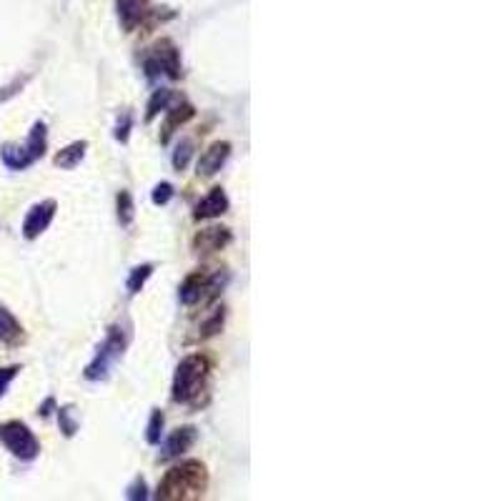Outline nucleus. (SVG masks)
Here are the masks:
<instances>
[{"mask_svg":"<svg viewBox=\"0 0 501 501\" xmlns=\"http://www.w3.org/2000/svg\"><path fill=\"white\" fill-rule=\"evenodd\" d=\"M206 486H208L206 467L196 459H186L163 474L156 496L158 499H166V501L198 499V496H203Z\"/></svg>","mask_w":501,"mask_h":501,"instance_id":"1","label":"nucleus"},{"mask_svg":"<svg viewBox=\"0 0 501 501\" xmlns=\"http://www.w3.org/2000/svg\"><path fill=\"white\" fill-rule=\"evenodd\" d=\"M211 358L203 353H190L178 363L173 374V401L178 403H201V393L208 391V379H211Z\"/></svg>","mask_w":501,"mask_h":501,"instance_id":"2","label":"nucleus"},{"mask_svg":"<svg viewBox=\"0 0 501 501\" xmlns=\"http://www.w3.org/2000/svg\"><path fill=\"white\" fill-rule=\"evenodd\" d=\"M128 341H131V331H128L126 326H121V323L110 326L108 336H105V341L100 344L96 358L88 363L86 379L88 381H103V379H108V374H110V369L115 366V361L123 356V351H126Z\"/></svg>","mask_w":501,"mask_h":501,"instance_id":"3","label":"nucleus"},{"mask_svg":"<svg viewBox=\"0 0 501 501\" xmlns=\"http://www.w3.org/2000/svg\"><path fill=\"white\" fill-rule=\"evenodd\" d=\"M143 70L150 81L158 78V75H166L171 81H178L181 78V53L176 48V43L163 38L156 46L150 48V53L143 60Z\"/></svg>","mask_w":501,"mask_h":501,"instance_id":"4","label":"nucleus"},{"mask_svg":"<svg viewBox=\"0 0 501 501\" xmlns=\"http://www.w3.org/2000/svg\"><path fill=\"white\" fill-rule=\"evenodd\" d=\"M0 438H3V444L8 446V451L13 456H18V459L23 461L35 459L38 451H41V444H38L35 434L25 424H20V421H8L6 427L0 429Z\"/></svg>","mask_w":501,"mask_h":501,"instance_id":"5","label":"nucleus"},{"mask_svg":"<svg viewBox=\"0 0 501 501\" xmlns=\"http://www.w3.org/2000/svg\"><path fill=\"white\" fill-rule=\"evenodd\" d=\"M219 286H223L219 273H216V276H208V273H203V271H193L190 276H186L183 283H181L178 299L183 301L186 306H196V304H201L206 296L219 294Z\"/></svg>","mask_w":501,"mask_h":501,"instance_id":"6","label":"nucleus"},{"mask_svg":"<svg viewBox=\"0 0 501 501\" xmlns=\"http://www.w3.org/2000/svg\"><path fill=\"white\" fill-rule=\"evenodd\" d=\"M56 208L58 203L53 201V198H48V201H41L35 203L33 208L28 211V216H25L23 221V236L28 238V241H33V238H38L43 233V230L51 226L53 216H56Z\"/></svg>","mask_w":501,"mask_h":501,"instance_id":"7","label":"nucleus"},{"mask_svg":"<svg viewBox=\"0 0 501 501\" xmlns=\"http://www.w3.org/2000/svg\"><path fill=\"white\" fill-rule=\"evenodd\" d=\"M230 241H233V236L226 226H208V228L196 233L193 248H196V254H216V251L228 246Z\"/></svg>","mask_w":501,"mask_h":501,"instance_id":"8","label":"nucleus"},{"mask_svg":"<svg viewBox=\"0 0 501 501\" xmlns=\"http://www.w3.org/2000/svg\"><path fill=\"white\" fill-rule=\"evenodd\" d=\"M230 156V143L228 141H216L214 145H208L203 150V156L198 158V176L201 178H211L223 168V163L228 161Z\"/></svg>","mask_w":501,"mask_h":501,"instance_id":"9","label":"nucleus"},{"mask_svg":"<svg viewBox=\"0 0 501 501\" xmlns=\"http://www.w3.org/2000/svg\"><path fill=\"white\" fill-rule=\"evenodd\" d=\"M196 438H198V431L193 427H178L166 438V444H163L161 449V459L166 461V459H178V456H183L186 451H190V446L196 444Z\"/></svg>","mask_w":501,"mask_h":501,"instance_id":"10","label":"nucleus"},{"mask_svg":"<svg viewBox=\"0 0 501 501\" xmlns=\"http://www.w3.org/2000/svg\"><path fill=\"white\" fill-rule=\"evenodd\" d=\"M228 196H226L223 188H211L206 193V196L198 201L196 211H193V219L196 221H203V219H219V216H223L226 211H228Z\"/></svg>","mask_w":501,"mask_h":501,"instance_id":"11","label":"nucleus"},{"mask_svg":"<svg viewBox=\"0 0 501 501\" xmlns=\"http://www.w3.org/2000/svg\"><path fill=\"white\" fill-rule=\"evenodd\" d=\"M196 115V108L186 100H181L178 105H173V108H166V123H163V133H161V143H168L173 133L178 131L183 123H188L190 118Z\"/></svg>","mask_w":501,"mask_h":501,"instance_id":"12","label":"nucleus"},{"mask_svg":"<svg viewBox=\"0 0 501 501\" xmlns=\"http://www.w3.org/2000/svg\"><path fill=\"white\" fill-rule=\"evenodd\" d=\"M118 6V18L126 30H136V25L148 15V0H115Z\"/></svg>","mask_w":501,"mask_h":501,"instance_id":"13","label":"nucleus"},{"mask_svg":"<svg viewBox=\"0 0 501 501\" xmlns=\"http://www.w3.org/2000/svg\"><path fill=\"white\" fill-rule=\"evenodd\" d=\"M0 158H3V163H6L8 168H13V171H25V168L35 163V158L30 156L25 145H3Z\"/></svg>","mask_w":501,"mask_h":501,"instance_id":"14","label":"nucleus"},{"mask_svg":"<svg viewBox=\"0 0 501 501\" xmlns=\"http://www.w3.org/2000/svg\"><path fill=\"white\" fill-rule=\"evenodd\" d=\"M86 150H88L86 141H75V143L65 145L63 150H58L56 158H53V163H56L58 168H65V171H70V168H75L78 163L83 161Z\"/></svg>","mask_w":501,"mask_h":501,"instance_id":"15","label":"nucleus"},{"mask_svg":"<svg viewBox=\"0 0 501 501\" xmlns=\"http://www.w3.org/2000/svg\"><path fill=\"white\" fill-rule=\"evenodd\" d=\"M25 148H28V153L35 158V161H41L43 156H46V145H48V133H46V123L38 121L33 128H30L28 133V141H25Z\"/></svg>","mask_w":501,"mask_h":501,"instance_id":"16","label":"nucleus"},{"mask_svg":"<svg viewBox=\"0 0 501 501\" xmlns=\"http://www.w3.org/2000/svg\"><path fill=\"white\" fill-rule=\"evenodd\" d=\"M20 336H23V329H20L18 318L8 311L6 306H0V341L3 344H15Z\"/></svg>","mask_w":501,"mask_h":501,"instance_id":"17","label":"nucleus"},{"mask_svg":"<svg viewBox=\"0 0 501 501\" xmlns=\"http://www.w3.org/2000/svg\"><path fill=\"white\" fill-rule=\"evenodd\" d=\"M223 318H226V308H223V306H214V308L206 313V318L201 321V326H198V334H201V339H211V336L219 334V331L223 329Z\"/></svg>","mask_w":501,"mask_h":501,"instance_id":"18","label":"nucleus"},{"mask_svg":"<svg viewBox=\"0 0 501 501\" xmlns=\"http://www.w3.org/2000/svg\"><path fill=\"white\" fill-rule=\"evenodd\" d=\"M173 100V91L171 88H158V91H153V96H150L148 100V108H145V121H153L161 110L168 108V103Z\"/></svg>","mask_w":501,"mask_h":501,"instance_id":"19","label":"nucleus"},{"mask_svg":"<svg viewBox=\"0 0 501 501\" xmlns=\"http://www.w3.org/2000/svg\"><path fill=\"white\" fill-rule=\"evenodd\" d=\"M150 273H153V266L150 263H143V266H136L131 271V276H128V294L136 296L141 291V288L145 286V281L150 278Z\"/></svg>","mask_w":501,"mask_h":501,"instance_id":"20","label":"nucleus"},{"mask_svg":"<svg viewBox=\"0 0 501 501\" xmlns=\"http://www.w3.org/2000/svg\"><path fill=\"white\" fill-rule=\"evenodd\" d=\"M115 203H118V221H121V226H131L133 223V216H136L133 196L128 193V190H121V193H118V198H115Z\"/></svg>","mask_w":501,"mask_h":501,"instance_id":"21","label":"nucleus"},{"mask_svg":"<svg viewBox=\"0 0 501 501\" xmlns=\"http://www.w3.org/2000/svg\"><path fill=\"white\" fill-rule=\"evenodd\" d=\"M163 411L153 409V414H150V421H148V431H145V441H148L150 446L161 444V436H163Z\"/></svg>","mask_w":501,"mask_h":501,"instance_id":"22","label":"nucleus"},{"mask_svg":"<svg viewBox=\"0 0 501 501\" xmlns=\"http://www.w3.org/2000/svg\"><path fill=\"white\" fill-rule=\"evenodd\" d=\"M190 156H193V141H181L178 145H176V150H173V168L176 171H186V166H188Z\"/></svg>","mask_w":501,"mask_h":501,"instance_id":"23","label":"nucleus"},{"mask_svg":"<svg viewBox=\"0 0 501 501\" xmlns=\"http://www.w3.org/2000/svg\"><path fill=\"white\" fill-rule=\"evenodd\" d=\"M58 421H60V431L65 436H73L78 431V421H75V411L73 406H63V409H58Z\"/></svg>","mask_w":501,"mask_h":501,"instance_id":"24","label":"nucleus"},{"mask_svg":"<svg viewBox=\"0 0 501 501\" xmlns=\"http://www.w3.org/2000/svg\"><path fill=\"white\" fill-rule=\"evenodd\" d=\"M173 198V186L171 183H158L156 188H153V193H150V201H153V206H166L168 201Z\"/></svg>","mask_w":501,"mask_h":501,"instance_id":"25","label":"nucleus"},{"mask_svg":"<svg viewBox=\"0 0 501 501\" xmlns=\"http://www.w3.org/2000/svg\"><path fill=\"white\" fill-rule=\"evenodd\" d=\"M131 126H133V115L128 113H123L121 118H118V123H115V141H121V143H126L128 141V136H131Z\"/></svg>","mask_w":501,"mask_h":501,"instance_id":"26","label":"nucleus"},{"mask_svg":"<svg viewBox=\"0 0 501 501\" xmlns=\"http://www.w3.org/2000/svg\"><path fill=\"white\" fill-rule=\"evenodd\" d=\"M18 371H20V366H8V369H0V396L8 391V386H11V381L18 376Z\"/></svg>","mask_w":501,"mask_h":501,"instance_id":"27","label":"nucleus"},{"mask_svg":"<svg viewBox=\"0 0 501 501\" xmlns=\"http://www.w3.org/2000/svg\"><path fill=\"white\" fill-rule=\"evenodd\" d=\"M145 491H148V486H145V481L138 476L131 486H128V494L126 496H128V499H133V501H136V499H145V496H148Z\"/></svg>","mask_w":501,"mask_h":501,"instance_id":"28","label":"nucleus"},{"mask_svg":"<svg viewBox=\"0 0 501 501\" xmlns=\"http://www.w3.org/2000/svg\"><path fill=\"white\" fill-rule=\"evenodd\" d=\"M53 406H56V401H53V398H48V401H46V403H43V409H41V416H48V414H51V409H53Z\"/></svg>","mask_w":501,"mask_h":501,"instance_id":"29","label":"nucleus"}]
</instances>
